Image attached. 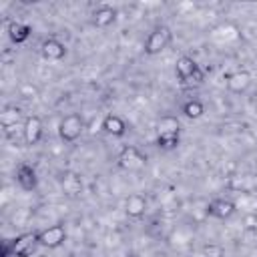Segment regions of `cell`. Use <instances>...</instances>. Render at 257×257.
<instances>
[{"mask_svg":"<svg viewBox=\"0 0 257 257\" xmlns=\"http://www.w3.org/2000/svg\"><path fill=\"white\" fill-rule=\"evenodd\" d=\"M171 36H173V34H171V28L165 26V24L153 28V30L149 32L147 40H145V46H143L145 54H147V56H157V54H161V52L169 46Z\"/></svg>","mask_w":257,"mask_h":257,"instance_id":"6da1fadb","label":"cell"},{"mask_svg":"<svg viewBox=\"0 0 257 257\" xmlns=\"http://www.w3.org/2000/svg\"><path fill=\"white\" fill-rule=\"evenodd\" d=\"M84 131V118L76 112H70L66 116H62V120L58 122V137L64 143H74L82 137Z\"/></svg>","mask_w":257,"mask_h":257,"instance_id":"7a4b0ae2","label":"cell"},{"mask_svg":"<svg viewBox=\"0 0 257 257\" xmlns=\"http://www.w3.org/2000/svg\"><path fill=\"white\" fill-rule=\"evenodd\" d=\"M175 74L183 80V82H201L203 80V72L199 70V64L191 58V56H179L175 62Z\"/></svg>","mask_w":257,"mask_h":257,"instance_id":"3957f363","label":"cell"},{"mask_svg":"<svg viewBox=\"0 0 257 257\" xmlns=\"http://www.w3.org/2000/svg\"><path fill=\"white\" fill-rule=\"evenodd\" d=\"M64 239H66V229H64V225H60V223L50 225V227H46V229H42V231L38 233V243H40L42 247H48V249L60 247V245L64 243Z\"/></svg>","mask_w":257,"mask_h":257,"instance_id":"277c9868","label":"cell"},{"mask_svg":"<svg viewBox=\"0 0 257 257\" xmlns=\"http://www.w3.org/2000/svg\"><path fill=\"white\" fill-rule=\"evenodd\" d=\"M38 243V233H22L12 243V255L14 257H32Z\"/></svg>","mask_w":257,"mask_h":257,"instance_id":"5b68a950","label":"cell"},{"mask_svg":"<svg viewBox=\"0 0 257 257\" xmlns=\"http://www.w3.org/2000/svg\"><path fill=\"white\" fill-rule=\"evenodd\" d=\"M22 135H24V141L28 145H38L42 135H44V124H42V118L32 114V116H26L24 118V124H22Z\"/></svg>","mask_w":257,"mask_h":257,"instance_id":"8992f818","label":"cell"},{"mask_svg":"<svg viewBox=\"0 0 257 257\" xmlns=\"http://www.w3.org/2000/svg\"><path fill=\"white\" fill-rule=\"evenodd\" d=\"M235 211H237L235 203L229 199H223V197H217V199L209 201V205H207V213L215 219H221V221L231 219L235 215Z\"/></svg>","mask_w":257,"mask_h":257,"instance_id":"52a82bcc","label":"cell"},{"mask_svg":"<svg viewBox=\"0 0 257 257\" xmlns=\"http://www.w3.org/2000/svg\"><path fill=\"white\" fill-rule=\"evenodd\" d=\"M251 80H253L251 72H247V70H235V72L227 74L225 86H227V90H231L235 94H241V92H245L251 86Z\"/></svg>","mask_w":257,"mask_h":257,"instance_id":"ba28073f","label":"cell"},{"mask_svg":"<svg viewBox=\"0 0 257 257\" xmlns=\"http://www.w3.org/2000/svg\"><path fill=\"white\" fill-rule=\"evenodd\" d=\"M147 163V159L143 157V153L137 149V147H124L120 153H118V165L122 169H141L143 165Z\"/></svg>","mask_w":257,"mask_h":257,"instance_id":"9c48e42d","label":"cell"},{"mask_svg":"<svg viewBox=\"0 0 257 257\" xmlns=\"http://www.w3.org/2000/svg\"><path fill=\"white\" fill-rule=\"evenodd\" d=\"M40 54L46 58V60H62L66 56V46L64 42H60L58 38H46L42 40L40 44Z\"/></svg>","mask_w":257,"mask_h":257,"instance_id":"30bf717a","label":"cell"},{"mask_svg":"<svg viewBox=\"0 0 257 257\" xmlns=\"http://www.w3.org/2000/svg\"><path fill=\"white\" fill-rule=\"evenodd\" d=\"M114 20H116V8L110 4H100L92 12V24L96 28H108L110 24H114Z\"/></svg>","mask_w":257,"mask_h":257,"instance_id":"8fae6325","label":"cell"},{"mask_svg":"<svg viewBox=\"0 0 257 257\" xmlns=\"http://www.w3.org/2000/svg\"><path fill=\"white\" fill-rule=\"evenodd\" d=\"M145 211H147V199L139 193H133L126 197L124 201V213L128 219H141L145 217Z\"/></svg>","mask_w":257,"mask_h":257,"instance_id":"7c38bea8","label":"cell"},{"mask_svg":"<svg viewBox=\"0 0 257 257\" xmlns=\"http://www.w3.org/2000/svg\"><path fill=\"white\" fill-rule=\"evenodd\" d=\"M100 128L106 133V135H110V137H122L124 133H126V122H124V118L122 116H118V114H106L104 118H102V122H100Z\"/></svg>","mask_w":257,"mask_h":257,"instance_id":"4fadbf2b","label":"cell"},{"mask_svg":"<svg viewBox=\"0 0 257 257\" xmlns=\"http://www.w3.org/2000/svg\"><path fill=\"white\" fill-rule=\"evenodd\" d=\"M16 183L24 191L36 189V173H34V169L30 165H18V169H16Z\"/></svg>","mask_w":257,"mask_h":257,"instance_id":"5bb4252c","label":"cell"},{"mask_svg":"<svg viewBox=\"0 0 257 257\" xmlns=\"http://www.w3.org/2000/svg\"><path fill=\"white\" fill-rule=\"evenodd\" d=\"M30 32H32V28L26 24V22H10L8 24V36H10V40L14 42V44H22V42H26L28 38H30Z\"/></svg>","mask_w":257,"mask_h":257,"instance_id":"9a60e30c","label":"cell"},{"mask_svg":"<svg viewBox=\"0 0 257 257\" xmlns=\"http://www.w3.org/2000/svg\"><path fill=\"white\" fill-rule=\"evenodd\" d=\"M181 124L179 118L173 114H163L157 122V135H179Z\"/></svg>","mask_w":257,"mask_h":257,"instance_id":"2e32d148","label":"cell"},{"mask_svg":"<svg viewBox=\"0 0 257 257\" xmlns=\"http://www.w3.org/2000/svg\"><path fill=\"white\" fill-rule=\"evenodd\" d=\"M60 183H62L64 193L70 195V197H76V195L82 191V181H80V177L74 175V173H64Z\"/></svg>","mask_w":257,"mask_h":257,"instance_id":"e0dca14e","label":"cell"},{"mask_svg":"<svg viewBox=\"0 0 257 257\" xmlns=\"http://www.w3.org/2000/svg\"><path fill=\"white\" fill-rule=\"evenodd\" d=\"M181 112L187 116V118H201L203 114H205V104L199 100V98H191V100H187V102H183V106H181Z\"/></svg>","mask_w":257,"mask_h":257,"instance_id":"ac0fdd59","label":"cell"},{"mask_svg":"<svg viewBox=\"0 0 257 257\" xmlns=\"http://www.w3.org/2000/svg\"><path fill=\"white\" fill-rule=\"evenodd\" d=\"M20 120V108L18 106H4L0 112V124L10 131L12 126H16V122Z\"/></svg>","mask_w":257,"mask_h":257,"instance_id":"d6986e66","label":"cell"},{"mask_svg":"<svg viewBox=\"0 0 257 257\" xmlns=\"http://www.w3.org/2000/svg\"><path fill=\"white\" fill-rule=\"evenodd\" d=\"M181 143L179 135H157V147L163 151H173Z\"/></svg>","mask_w":257,"mask_h":257,"instance_id":"ffe728a7","label":"cell"},{"mask_svg":"<svg viewBox=\"0 0 257 257\" xmlns=\"http://www.w3.org/2000/svg\"><path fill=\"white\" fill-rule=\"evenodd\" d=\"M20 94H22L24 98H34V96L38 94V88H36V86H30V84H22V86H20Z\"/></svg>","mask_w":257,"mask_h":257,"instance_id":"44dd1931","label":"cell"},{"mask_svg":"<svg viewBox=\"0 0 257 257\" xmlns=\"http://www.w3.org/2000/svg\"><path fill=\"white\" fill-rule=\"evenodd\" d=\"M205 257H223V249L217 245H209L205 247Z\"/></svg>","mask_w":257,"mask_h":257,"instance_id":"7402d4cb","label":"cell"},{"mask_svg":"<svg viewBox=\"0 0 257 257\" xmlns=\"http://www.w3.org/2000/svg\"><path fill=\"white\" fill-rule=\"evenodd\" d=\"M251 229H253V233H255V235H257V217H255V219H253V223H251Z\"/></svg>","mask_w":257,"mask_h":257,"instance_id":"603a6c76","label":"cell"},{"mask_svg":"<svg viewBox=\"0 0 257 257\" xmlns=\"http://www.w3.org/2000/svg\"><path fill=\"white\" fill-rule=\"evenodd\" d=\"M34 257H46V255H34Z\"/></svg>","mask_w":257,"mask_h":257,"instance_id":"cb8c5ba5","label":"cell"},{"mask_svg":"<svg viewBox=\"0 0 257 257\" xmlns=\"http://www.w3.org/2000/svg\"><path fill=\"white\" fill-rule=\"evenodd\" d=\"M68 257H76V255H68Z\"/></svg>","mask_w":257,"mask_h":257,"instance_id":"d4e9b609","label":"cell"}]
</instances>
